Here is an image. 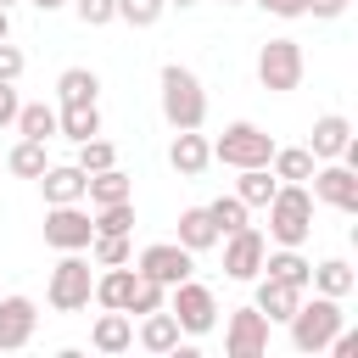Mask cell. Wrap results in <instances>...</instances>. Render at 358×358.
Segmentation results:
<instances>
[{
    "label": "cell",
    "mask_w": 358,
    "mask_h": 358,
    "mask_svg": "<svg viewBox=\"0 0 358 358\" xmlns=\"http://www.w3.org/2000/svg\"><path fill=\"white\" fill-rule=\"evenodd\" d=\"M313 201H324L336 213H358V173L347 162H319L313 168Z\"/></svg>",
    "instance_id": "11"
},
{
    "label": "cell",
    "mask_w": 358,
    "mask_h": 358,
    "mask_svg": "<svg viewBox=\"0 0 358 358\" xmlns=\"http://www.w3.org/2000/svg\"><path fill=\"white\" fill-rule=\"evenodd\" d=\"M56 95H62V106H84V101L101 95V78H95L90 67H67V73L56 78Z\"/></svg>",
    "instance_id": "27"
},
{
    "label": "cell",
    "mask_w": 358,
    "mask_h": 358,
    "mask_svg": "<svg viewBox=\"0 0 358 358\" xmlns=\"http://www.w3.org/2000/svg\"><path fill=\"white\" fill-rule=\"evenodd\" d=\"M112 162H117V145H112V140H101V134H95V140H78V168H84V173H101V168H112Z\"/></svg>",
    "instance_id": "35"
},
{
    "label": "cell",
    "mask_w": 358,
    "mask_h": 358,
    "mask_svg": "<svg viewBox=\"0 0 358 358\" xmlns=\"http://www.w3.org/2000/svg\"><path fill=\"white\" fill-rule=\"evenodd\" d=\"M90 235H95V218L84 213V201H62V207L45 213V246H56V252H84Z\"/></svg>",
    "instance_id": "8"
},
{
    "label": "cell",
    "mask_w": 358,
    "mask_h": 358,
    "mask_svg": "<svg viewBox=\"0 0 358 358\" xmlns=\"http://www.w3.org/2000/svg\"><path fill=\"white\" fill-rule=\"evenodd\" d=\"M207 145H213V162H224V168H235V173H241V168H268V157H274V140H268L257 123H246V117L229 123V129H224L218 140H207Z\"/></svg>",
    "instance_id": "4"
},
{
    "label": "cell",
    "mask_w": 358,
    "mask_h": 358,
    "mask_svg": "<svg viewBox=\"0 0 358 358\" xmlns=\"http://www.w3.org/2000/svg\"><path fill=\"white\" fill-rule=\"evenodd\" d=\"M39 11H62V6H73V0H34Z\"/></svg>",
    "instance_id": "43"
},
{
    "label": "cell",
    "mask_w": 358,
    "mask_h": 358,
    "mask_svg": "<svg viewBox=\"0 0 358 358\" xmlns=\"http://www.w3.org/2000/svg\"><path fill=\"white\" fill-rule=\"evenodd\" d=\"M352 285H358V274H352L347 257H324V263H313V274H308V291H324V296H347Z\"/></svg>",
    "instance_id": "22"
},
{
    "label": "cell",
    "mask_w": 358,
    "mask_h": 358,
    "mask_svg": "<svg viewBox=\"0 0 358 358\" xmlns=\"http://www.w3.org/2000/svg\"><path fill=\"white\" fill-rule=\"evenodd\" d=\"M179 246H185V252H207V246H218V229H213L207 207H185V213H179Z\"/></svg>",
    "instance_id": "26"
},
{
    "label": "cell",
    "mask_w": 358,
    "mask_h": 358,
    "mask_svg": "<svg viewBox=\"0 0 358 358\" xmlns=\"http://www.w3.org/2000/svg\"><path fill=\"white\" fill-rule=\"evenodd\" d=\"M263 252H268V235L263 229H252V224L229 229L224 235V274L229 280H257L263 274Z\"/></svg>",
    "instance_id": "9"
},
{
    "label": "cell",
    "mask_w": 358,
    "mask_h": 358,
    "mask_svg": "<svg viewBox=\"0 0 358 358\" xmlns=\"http://www.w3.org/2000/svg\"><path fill=\"white\" fill-rule=\"evenodd\" d=\"M263 213H268V241L274 246H302L313 235V190L308 185H274Z\"/></svg>",
    "instance_id": "1"
},
{
    "label": "cell",
    "mask_w": 358,
    "mask_h": 358,
    "mask_svg": "<svg viewBox=\"0 0 358 358\" xmlns=\"http://www.w3.org/2000/svg\"><path fill=\"white\" fill-rule=\"evenodd\" d=\"M134 268H140V274H151L157 285H179V280H190L196 252H185L179 241H157V246H145V252L134 257Z\"/></svg>",
    "instance_id": "10"
},
{
    "label": "cell",
    "mask_w": 358,
    "mask_h": 358,
    "mask_svg": "<svg viewBox=\"0 0 358 358\" xmlns=\"http://www.w3.org/2000/svg\"><path fill=\"white\" fill-rule=\"evenodd\" d=\"M90 347H95V352H129V347H134V319H129L123 308H106V313L95 319V330H90Z\"/></svg>",
    "instance_id": "18"
},
{
    "label": "cell",
    "mask_w": 358,
    "mask_h": 358,
    "mask_svg": "<svg viewBox=\"0 0 358 358\" xmlns=\"http://www.w3.org/2000/svg\"><path fill=\"white\" fill-rule=\"evenodd\" d=\"M347 6H352V0H308V17H324V22H336Z\"/></svg>",
    "instance_id": "40"
},
{
    "label": "cell",
    "mask_w": 358,
    "mask_h": 358,
    "mask_svg": "<svg viewBox=\"0 0 358 358\" xmlns=\"http://www.w3.org/2000/svg\"><path fill=\"white\" fill-rule=\"evenodd\" d=\"M274 173L268 168H241V179H235V196L246 201V207H268V196H274Z\"/></svg>",
    "instance_id": "29"
},
{
    "label": "cell",
    "mask_w": 358,
    "mask_h": 358,
    "mask_svg": "<svg viewBox=\"0 0 358 358\" xmlns=\"http://www.w3.org/2000/svg\"><path fill=\"white\" fill-rule=\"evenodd\" d=\"M263 274H268V280H285V285H302V291H308V274H313V263H308L296 246H274V252H263Z\"/></svg>",
    "instance_id": "21"
},
{
    "label": "cell",
    "mask_w": 358,
    "mask_h": 358,
    "mask_svg": "<svg viewBox=\"0 0 358 358\" xmlns=\"http://www.w3.org/2000/svg\"><path fill=\"white\" fill-rule=\"evenodd\" d=\"M90 263L95 268H112V263H134V246H129V235H90Z\"/></svg>",
    "instance_id": "31"
},
{
    "label": "cell",
    "mask_w": 358,
    "mask_h": 358,
    "mask_svg": "<svg viewBox=\"0 0 358 358\" xmlns=\"http://www.w3.org/2000/svg\"><path fill=\"white\" fill-rule=\"evenodd\" d=\"M140 347H145V352H173V347H179V319H173L168 308L140 313Z\"/></svg>",
    "instance_id": "23"
},
{
    "label": "cell",
    "mask_w": 358,
    "mask_h": 358,
    "mask_svg": "<svg viewBox=\"0 0 358 358\" xmlns=\"http://www.w3.org/2000/svg\"><path fill=\"white\" fill-rule=\"evenodd\" d=\"M34 330H39V308H34V296H0V352L28 347Z\"/></svg>",
    "instance_id": "13"
},
{
    "label": "cell",
    "mask_w": 358,
    "mask_h": 358,
    "mask_svg": "<svg viewBox=\"0 0 358 358\" xmlns=\"http://www.w3.org/2000/svg\"><path fill=\"white\" fill-rule=\"evenodd\" d=\"M302 45L296 39H268L263 50H257V84L268 90V95H291L296 84H302Z\"/></svg>",
    "instance_id": "6"
},
{
    "label": "cell",
    "mask_w": 358,
    "mask_h": 358,
    "mask_svg": "<svg viewBox=\"0 0 358 358\" xmlns=\"http://www.w3.org/2000/svg\"><path fill=\"white\" fill-rule=\"evenodd\" d=\"M17 106H22V101H17V90H11V84H0V129H11V123H17Z\"/></svg>",
    "instance_id": "41"
},
{
    "label": "cell",
    "mask_w": 358,
    "mask_h": 358,
    "mask_svg": "<svg viewBox=\"0 0 358 358\" xmlns=\"http://www.w3.org/2000/svg\"><path fill=\"white\" fill-rule=\"evenodd\" d=\"M157 84H162V117H168V129H201L207 123V90H201V78L190 67L168 62Z\"/></svg>",
    "instance_id": "3"
},
{
    "label": "cell",
    "mask_w": 358,
    "mask_h": 358,
    "mask_svg": "<svg viewBox=\"0 0 358 358\" xmlns=\"http://www.w3.org/2000/svg\"><path fill=\"white\" fill-rule=\"evenodd\" d=\"M56 134H67L73 145H78V140H95V134H101V106H95V101L62 106V112H56Z\"/></svg>",
    "instance_id": "24"
},
{
    "label": "cell",
    "mask_w": 358,
    "mask_h": 358,
    "mask_svg": "<svg viewBox=\"0 0 358 358\" xmlns=\"http://www.w3.org/2000/svg\"><path fill=\"white\" fill-rule=\"evenodd\" d=\"M90 291H95V274H90V257L84 252H62V263L50 268V308L56 313H78L90 308Z\"/></svg>",
    "instance_id": "5"
},
{
    "label": "cell",
    "mask_w": 358,
    "mask_h": 358,
    "mask_svg": "<svg viewBox=\"0 0 358 358\" xmlns=\"http://www.w3.org/2000/svg\"><path fill=\"white\" fill-rule=\"evenodd\" d=\"M341 319H347V313H341V296H324V291L308 296V291H302L296 313L285 319V324H291V347H296V352H324L330 336L341 330Z\"/></svg>",
    "instance_id": "2"
},
{
    "label": "cell",
    "mask_w": 358,
    "mask_h": 358,
    "mask_svg": "<svg viewBox=\"0 0 358 358\" xmlns=\"http://www.w3.org/2000/svg\"><path fill=\"white\" fill-rule=\"evenodd\" d=\"M6 168H11L17 179H39V173H45V140H17L11 157H6Z\"/></svg>",
    "instance_id": "33"
},
{
    "label": "cell",
    "mask_w": 358,
    "mask_h": 358,
    "mask_svg": "<svg viewBox=\"0 0 358 358\" xmlns=\"http://www.w3.org/2000/svg\"><path fill=\"white\" fill-rule=\"evenodd\" d=\"M347 140H352V123H347L341 112H324V117H313L308 151H313V162H336V157L347 151Z\"/></svg>",
    "instance_id": "15"
},
{
    "label": "cell",
    "mask_w": 358,
    "mask_h": 358,
    "mask_svg": "<svg viewBox=\"0 0 358 358\" xmlns=\"http://www.w3.org/2000/svg\"><path fill=\"white\" fill-rule=\"evenodd\" d=\"M90 218H95V235H129V229H134V196H129V201L90 207Z\"/></svg>",
    "instance_id": "30"
},
{
    "label": "cell",
    "mask_w": 358,
    "mask_h": 358,
    "mask_svg": "<svg viewBox=\"0 0 358 358\" xmlns=\"http://www.w3.org/2000/svg\"><path fill=\"white\" fill-rule=\"evenodd\" d=\"M17 134H22V140H50V134H56V106H45V101L17 106Z\"/></svg>",
    "instance_id": "28"
},
{
    "label": "cell",
    "mask_w": 358,
    "mask_h": 358,
    "mask_svg": "<svg viewBox=\"0 0 358 358\" xmlns=\"http://www.w3.org/2000/svg\"><path fill=\"white\" fill-rule=\"evenodd\" d=\"M84 168L78 162H45L39 173V190H45V207H62V201H84Z\"/></svg>",
    "instance_id": "14"
},
{
    "label": "cell",
    "mask_w": 358,
    "mask_h": 358,
    "mask_svg": "<svg viewBox=\"0 0 358 358\" xmlns=\"http://www.w3.org/2000/svg\"><path fill=\"white\" fill-rule=\"evenodd\" d=\"M168 162H173V173H179V179H196V173L213 162V145H207V134H196V129H173Z\"/></svg>",
    "instance_id": "16"
},
{
    "label": "cell",
    "mask_w": 358,
    "mask_h": 358,
    "mask_svg": "<svg viewBox=\"0 0 358 358\" xmlns=\"http://www.w3.org/2000/svg\"><path fill=\"white\" fill-rule=\"evenodd\" d=\"M168 6H179V11H185V6H196V0H168Z\"/></svg>",
    "instance_id": "44"
},
{
    "label": "cell",
    "mask_w": 358,
    "mask_h": 358,
    "mask_svg": "<svg viewBox=\"0 0 358 358\" xmlns=\"http://www.w3.org/2000/svg\"><path fill=\"white\" fill-rule=\"evenodd\" d=\"M296 302H302V285H285V280H268V274H257V313L274 324V319H291L296 313Z\"/></svg>",
    "instance_id": "17"
},
{
    "label": "cell",
    "mask_w": 358,
    "mask_h": 358,
    "mask_svg": "<svg viewBox=\"0 0 358 358\" xmlns=\"http://www.w3.org/2000/svg\"><path fill=\"white\" fill-rule=\"evenodd\" d=\"M129 196H134V179H129V173H117V162L84 179V201H90V207H106V201H129Z\"/></svg>",
    "instance_id": "20"
},
{
    "label": "cell",
    "mask_w": 358,
    "mask_h": 358,
    "mask_svg": "<svg viewBox=\"0 0 358 358\" xmlns=\"http://www.w3.org/2000/svg\"><path fill=\"white\" fill-rule=\"evenodd\" d=\"M0 39H11V11L0 6Z\"/></svg>",
    "instance_id": "42"
},
{
    "label": "cell",
    "mask_w": 358,
    "mask_h": 358,
    "mask_svg": "<svg viewBox=\"0 0 358 358\" xmlns=\"http://www.w3.org/2000/svg\"><path fill=\"white\" fill-rule=\"evenodd\" d=\"M22 78V50L11 39H0V84H17Z\"/></svg>",
    "instance_id": "38"
},
{
    "label": "cell",
    "mask_w": 358,
    "mask_h": 358,
    "mask_svg": "<svg viewBox=\"0 0 358 358\" xmlns=\"http://www.w3.org/2000/svg\"><path fill=\"white\" fill-rule=\"evenodd\" d=\"M224 352H229V358H257V352H268V319H263L257 308H235L229 324H224Z\"/></svg>",
    "instance_id": "12"
},
{
    "label": "cell",
    "mask_w": 358,
    "mask_h": 358,
    "mask_svg": "<svg viewBox=\"0 0 358 358\" xmlns=\"http://www.w3.org/2000/svg\"><path fill=\"white\" fill-rule=\"evenodd\" d=\"M224 6H241V0H224Z\"/></svg>",
    "instance_id": "45"
},
{
    "label": "cell",
    "mask_w": 358,
    "mask_h": 358,
    "mask_svg": "<svg viewBox=\"0 0 358 358\" xmlns=\"http://www.w3.org/2000/svg\"><path fill=\"white\" fill-rule=\"evenodd\" d=\"M157 308H168V285H157L151 274L134 268V291H129V308H123V313L134 319V313H157Z\"/></svg>",
    "instance_id": "32"
},
{
    "label": "cell",
    "mask_w": 358,
    "mask_h": 358,
    "mask_svg": "<svg viewBox=\"0 0 358 358\" xmlns=\"http://www.w3.org/2000/svg\"><path fill=\"white\" fill-rule=\"evenodd\" d=\"M246 213H252V207H246L241 196H218V201H207V218H213L218 241H224L229 229H241V224H246Z\"/></svg>",
    "instance_id": "34"
},
{
    "label": "cell",
    "mask_w": 358,
    "mask_h": 358,
    "mask_svg": "<svg viewBox=\"0 0 358 358\" xmlns=\"http://www.w3.org/2000/svg\"><path fill=\"white\" fill-rule=\"evenodd\" d=\"M73 11H78L84 28H106L117 17V0H73Z\"/></svg>",
    "instance_id": "37"
},
{
    "label": "cell",
    "mask_w": 358,
    "mask_h": 358,
    "mask_svg": "<svg viewBox=\"0 0 358 358\" xmlns=\"http://www.w3.org/2000/svg\"><path fill=\"white\" fill-rule=\"evenodd\" d=\"M0 6H11V0H0Z\"/></svg>",
    "instance_id": "46"
},
{
    "label": "cell",
    "mask_w": 358,
    "mask_h": 358,
    "mask_svg": "<svg viewBox=\"0 0 358 358\" xmlns=\"http://www.w3.org/2000/svg\"><path fill=\"white\" fill-rule=\"evenodd\" d=\"M313 151L308 145H274V157H268V173L280 179V185H308L313 179Z\"/></svg>",
    "instance_id": "19"
},
{
    "label": "cell",
    "mask_w": 358,
    "mask_h": 358,
    "mask_svg": "<svg viewBox=\"0 0 358 358\" xmlns=\"http://www.w3.org/2000/svg\"><path fill=\"white\" fill-rule=\"evenodd\" d=\"M268 17H308V0H257Z\"/></svg>",
    "instance_id": "39"
},
{
    "label": "cell",
    "mask_w": 358,
    "mask_h": 358,
    "mask_svg": "<svg viewBox=\"0 0 358 358\" xmlns=\"http://www.w3.org/2000/svg\"><path fill=\"white\" fill-rule=\"evenodd\" d=\"M162 11H168V0H117V17H123L129 28H151Z\"/></svg>",
    "instance_id": "36"
},
{
    "label": "cell",
    "mask_w": 358,
    "mask_h": 358,
    "mask_svg": "<svg viewBox=\"0 0 358 358\" xmlns=\"http://www.w3.org/2000/svg\"><path fill=\"white\" fill-rule=\"evenodd\" d=\"M168 313L179 319V336H207V330L218 324V302H213V291H207L201 280L168 285Z\"/></svg>",
    "instance_id": "7"
},
{
    "label": "cell",
    "mask_w": 358,
    "mask_h": 358,
    "mask_svg": "<svg viewBox=\"0 0 358 358\" xmlns=\"http://www.w3.org/2000/svg\"><path fill=\"white\" fill-rule=\"evenodd\" d=\"M129 291H134V263H112L101 280H95V302L101 308H129Z\"/></svg>",
    "instance_id": "25"
}]
</instances>
